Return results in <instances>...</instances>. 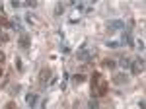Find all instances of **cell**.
Wrapping results in <instances>:
<instances>
[{"mask_svg": "<svg viewBox=\"0 0 146 109\" xmlns=\"http://www.w3.org/2000/svg\"><path fill=\"white\" fill-rule=\"evenodd\" d=\"M129 82V74H117V76L113 78V84H117V86H123V84H127Z\"/></svg>", "mask_w": 146, "mask_h": 109, "instance_id": "6", "label": "cell"}, {"mask_svg": "<svg viewBox=\"0 0 146 109\" xmlns=\"http://www.w3.org/2000/svg\"><path fill=\"white\" fill-rule=\"evenodd\" d=\"M119 64H121V68H127V70H129V68H131V58H127V56H123Z\"/></svg>", "mask_w": 146, "mask_h": 109, "instance_id": "12", "label": "cell"}, {"mask_svg": "<svg viewBox=\"0 0 146 109\" xmlns=\"http://www.w3.org/2000/svg\"><path fill=\"white\" fill-rule=\"evenodd\" d=\"M107 31L113 33V31H123L125 29V20H111V22H107Z\"/></svg>", "mask_w": 146, "mask_h": 109, "instance_id": "4", "label": "cell"}, {"mask_svg": "<svg viewBox=\"0 0 146 109\" xmlns=\"http://www.w3.org/2000/svg\"><path fill=\"white\" fill-rule=\"evenodd\" d=\"M136 47H138V51L142 53V51H144V41H142V39H138V41H136Z\"/></svg>", "mask_w": 146, "mask_h": 109, "instance_id": "19", "label": "cell"}, {"mask_svg": "<svg viewBox=\"0 0 146 109\" xmlns=\"http://www.w3.org/2000/svg\"><path fill=\"white\" fill-rule=\"evenodd\" d=\"M51 76V70H43V72H41V88H47V78Z\"/></svg>", "mask_w": 146, "mask_h": 109, "instance_id": "8", "label": "cell"}, {"mask_svg": "<svg viewBox=\"0 0 146 109\" xmlns=\"http://www.w3.org/2000/svg\"><path fill=\"white\" fill-rule=\"evenodd\" d=\"M37 4H39L37 0H25V2H22L23 8H29V10H31V8H37Z\"/></svg>", "mask_w": 146, "mask_h": 109, "instance_id": "10", "label": "cell"}, {"mask_svg": "<svg viewBox=\"0 0 146 109\" xmlns=\"http://www.w3.org/2000/svg\"><path fill=\"white\" fill-rule=\"evenodd\" d=\"M105 47H107V49H121L123 43H121V41H105Z\"/></svg>", "mask_w": 146, "mask_h": 109, "instance_id": "9", "label": "cell"}, {"mask_svg": "<svg viewBox=\"0 0 146 109\" xmlns=\"http://www.w3.org/2000/svg\"><path fill=\"white\" fill-rule=\"evenodd\" d=\"M6 109H14V103H8V105H6Z\"/></svg>", "mask_w": 146, "mask_h": 109, "instance_id": "21", "label": "cell"}, {"mask_svg": "<svg viewBox=\"0 0 146 109\" xmlns=\"http://www.w3.org/2000/svg\"><path fill=\"white\" fill-rule=\"evenodd\" d=\"M37 99H39V96H37V94H31V92H29V94L25 96V103H27L29 107H35V103H37Z\"/></svg>", "mask_w": 146, "mask_h": 109, "instance_id": "7", "label": "cell"}, {"mask_svg": "<svg viewBox=\"0 0 146 109\" xmlns=\"http://www.w3.org/2000/svg\"><path fill=\"white\" fill-rule=\"evenodd\" d=\"M18 45H20L23 51L27 53V51H29V47H31V37H29V33H25V31L20 33V37H18Z\"/></svg>", "mask_w": 146, "mask_h": 109, "instance_id": "5", "label": "cell"}, {"mask_svg": "<svg viewBox=\"0 0 146 109\" xmlns=\"http://www.w3.org/2000/svg\"><path fill=\"white\" fill-rule=\"evenodd\" d=\"M66 80H68V72H62V84H60V88H62V90L66 88Z\"/></svg>", "mask_w": 146, "mask_h": 109, "instance_id": "18", "label": "cell"}, {"mask_svg": "<svg viewBox=\"0 0 146 109\" xmlns=\"http://www.w3.org/2000/svg\"><path fill=\"white\" fill-rule=\"evenodd\" d=\"M64 10H66V6H64L62 2H58V4L55 6V16H60V14H62Z\"/></svg>", "mask_w": 146, "mask_h": 109, "instance_id": "11", "label": "cell"}, {"mask_svg": "<svg viewBox=\"0 0 146 109\" xmlns=\"http://www.w3.org/2000/svg\"><path fill=\"white\" fill-rule=\"evenodd\" d=\"M131 27H133V22H129V23H125V29H123V33H121V43H125V45H129V47H133L135 45V41H133V31H131Z\"/></svg>", "mask_w": 146, "mask_h": 109, "instance_id": "2", "label": "cell"}, {"mask_svg": "<svg viewBox=\"0 0 146 109\" xmlns=\"http://www.w3.org/2000/svg\"><path fill=\"white\" fill-rule=\"evenodd\" d=\"M88 109H100V103H98L96 99H90V101H88Z\"/></svg>", "mask_w": 146, "mask_h": 109, "instance_id": "15", "label": "cell"}, {"mask_svg": "<svg viewBox=\"0 0 146 109\" xmlns=\"http://www.w3.org/2000/svg\"><path fill=\"white\" fill-rule=\"evenodd\" d=\"M138 107H140V109H146V103H144V99H140V101H138Z\"/></svg>", "mask_w": 146, "mask_h": 109, "instance_id": "20", "label": "cell"}, {"mask_svg": "<svg viewBox=\"0 0 146 109\" xmlns=\"http://www.w3.org/2000/svg\"><path fill=\"white\" fill-rule=\"evenodd\" d=\"M144 70V56L140 54L138 58H135V60H131V72L135 74V76H138L140 72Z\"/></svg>", "mask_w": 146, "mask_h": 109, "instance_id": "3", "label": "cell"}, {"mask_svg": "<svg viewBox=\"0 0 146 109\" xmlns=\"http://www.w3.org/2000/svg\"><path fill=\"white\" fill-rule=\"evenodd\" d=\"M29 109H37V107H29Z\"/></svg>", "mask_w": 146, "mask_h": 109, "instance_id": "22", "label": "cell"}, {"mask_svg": "<svg viewBox=\"0 0 146 109\" xmlns=\"http://www.w3.org/2000/svg\"><path fill=\"white\" fill-rule=\"evenodd\" d=\"M103 66H105V68H115V66H117V62H115V60H111V58H105V60H103Z\"/></svg>", "mask_w": 146, "mask_h": 109, "instance_id": "13", "label": "cell"}, {"mask_svg": "<svg viewBox=\"0 0 146 109\" xmlns=\"http://www.w3.org/2000/svg\"><path fill=\"white\" fill-rule=\"evenodd\" d=\"M84 80H86V76H84V74H76V76H74V84H82Z\"/></svg>", "mask_w": 146, "mask_h": 109, "instance_id": "16", "label": "cell"}, {"mask_svg": "<svg viewBox=\"0 0 146 109\" xmlns=\"http://www.w3.org/2000/svg\"><path fill=\"white\" fill-rule=\"evenodd\" d=\"M94 54L96 51L88 47V43H82V47L78 49V53H76V58H78L80 62H92L94 60Z\"/></svg>", "mask_w": 146, "mask_h": 109, "instance_id": "1", "label": "cell"}, {"mask_svg": "<svg viewBox=\"0 0 146 109\" xmlns=\"http://www.w3.org/2000/svg\"><path fill=\"white\" fill-rule=\"evenodd\" d=\"M60 53H62V54H68V53H70V47H68L66 43H62V45H60Z\"/></svg>", "mask_w": 146, "mask_h": 109, "instance_id": "17", "label": "cell"}, {"mask_svg": "<svg viewBox=\"0 0 146 109\" xmlns=\"http://www.w3.org/2000/svg\"><path fill=\"white\" fill-rule=\"evenodd\" d=\"M10 6L14 10H18V8H22V0H10Z\"/></svg>", "mask_w": 146, "mask_h": 109, "instance_id": "14", "label": "cell"}]
</instances>
